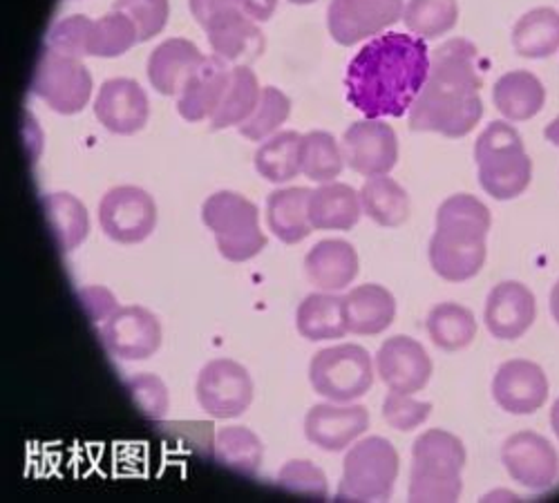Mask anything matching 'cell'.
Instances as JSON below:
<instances>
[{
	"instance_id": "obj_1",
	"label": "cell",
	"mask_w": 559,
	"mask_h": 503,
	"mask_svg": "<svg viewBox=\"0 0 559 503\" xmlns=\"http://www.w3.org/2000/svg\"><path fill=\"white\" fill-rule=\"evenodd\" d=\"M430 76L426 40L390 32L371 38L347 68V99L367 119L403 117Z\"/></svg>"
},
{
	"instance_id": "obj_2",
	"label": "cell",
	"mask_w": 559,
	"mask_h": 503,
	"mask_svg": "<svg viewBox=\"0 0 559 503\" xmlns=\"http://www.w3.org/2000/svg\"><path fill=\"white\" fill-rule=\"evenodd\" d=\"M492 226L488 206L475 195H450L437 211L430 240V264L448 283L473 280L486 262V238Z\"/></svg>"
},
{
	"instance_id": "obj_3",
	"label": "cell",
	"mask_w": 559,
	"mask_h": 503,
	"mask_svg": "<svg viewBox=\"0 0 559 503\" xmlns=\"http://www.w3.org/2000/svg\"><path fill=\"white\" fill-rule=\"evenodd\" d=\"M475 159L481 189L499 202L515 200L531 187L533 161L520 132L508 121H492L479 134Z\"/></svg>"
},
{
	"instance_id": "obj_4",
	"label": "cell",
	"mask_w": 559,
	"mask_h": 503,
	"mask_svg": "<svg viewBox=\"0 0 559 503\" xmlns=\"http://www.w3.org/2000/svg\"><path fill=\"white\" fill-rule=\"evenodd\" d=\"M465 445L448 430H428L412 445L409 501H456L463 490Z\"/></svg>"
},
{
	"instance_id": "obj_5",
	"label": "cell",
	"mask_w": 559,
	"mask_h": 503,
	"mask_svg": "<svg viewBox=\"0 0 559 503\" xmlns=\"http://www.w3.org/2000/svg\"><path fill=\"white\" fill-rule=\"evenodd\" d=\"M484 104L477 87L428 76L421 95L409 108L414 132H439L450 140L471 134L481 121Z\"/></svg>"
},
{
	"instance_id": "obj_6",
	"label": "cell",
	"mask_w": 559,
	"mask_h": 503,
	"mask_svg": "<svg viewBox=\"0 0 559 503\" xmlns=\"http://www.w3.org/2000/svg\"><path fill=\"white\" fill-rule=\"evenodd\" d=\"M202 221L215 238L217 251L228 262H247L266 249L260 211L245 195L219 191L202 206Z\"/></svg>"
},
{
	"instance_id": "obj_7",
	"label": "cell",
	"mask_w": 559,
	"mask_h": 503,
	"mask_svg": "<svg viewBox=\"0 0 559 503\" xmlns=\"http://www.w3.org/2000/svg\"><path fill=\"white\" fill-rule=\"evenodd\" d=\"M401 470L396 447L383 436L356 441L343 462L338 501H385L392 496Z\"/></svg>"
},
{
	"instance_id": "obj_8",
	"label": "cell",
	"mask_w": 559,
	"mask_h": 503,
	"mask_svg": "<svg viewBox=\"0 0 559 503\" xmlns=\"http://www.w3.org/2000/svg\"><path fill=\"white\" fill-rule=\"evenodd\" d=\"M313 392L334 403L362 398L374 383V362L365 347L345 343L320 349L309 362Z\"/></svg>"
},
{
	"instance_id": "obj_9",
	"label": "cell",
	"mask_w": 559,
	"mask_h": 503,
	"mask_svg": "<svg viewBox=\"0 0 559 503\" xmlns=\"http://www.w3.org/2000/svg\"><path fill=\"white\" fill-rule=\"evenodd\" d=\"M32 93L59 115H76L92 97V74L81 59L45 45L34 70Z\"/></svg>"
},
{
	"instance_id": "obj_10",
	"label": "cell",
	"mask_w": 559,
	"mask_h": 503,
	"mask_svg": "<svg viewBox=\"0 0 559 503\" xmlns=\"http://www.w3.org/2000/svg\"><path fill=\"white\" fill-rule=\"evenodd\" d=\"M195 394L200 407L213 419H236L253 403V381L238 360L215 358L202 368Z\"/></svg>"
},
{
	"instance_id": "obj_11",
	"label": "cell",
	"mask_w": 559,
	"mask_h": 503,
	"mask_svg": "<svg viewBox=\"0 0 559 503\" xmlns=\"http://www.w3.org/2000/svg\"><path fill=\"white\" fill-rule=\"evenodd\" d=\"M102 231L117 244H139L153 236L157 204L139 187L110 189L99 204Z\"/></svg>"
},
{
	"instance_id": "obj_12",
	"label": "cell",
	"mask_w": 559,
	"mask_h": 503,
	"mask_svg": "<svg viewBox=\"0 0 559 503\" xmlns=\"http://www.w3.org/2000/svg\"><path fill=\"white\" fill-rule=\"evenodd\" d=\"M403 0H332L328 29L338 45H356L377 38L403 19Z\"/></svg>"
},
{
	"instance_id": "obj_13",
	"label": "cell",
	"mask_w": 559,
	"mask_h": 503,
	"mask_svg": "<svg viewBox=\"0 0 559 503\" xmlns=\"http://www.w3.org/2000/svg\"><path fill=\"white\" fill-rule=\"evenodd\" d=\"M104 347L121 360H148L162 345V325L139 304L119 307L99 330Z\"/></svg>"
},
{
	"instance_id": "obj_14",
	"label": "cell",
	"mask_w": 559,
	"mask_h": 503,
	"mask_svg": "<svg viewBox=\"0 0 559 503\" xmlns=\"http://www.w3.org/2000/svg\"><path fill=\"white\" fill-rule=\"evenodd\" d=\"M345 164L362 175H388L399 161V140L390 123L381 119H360L343 134Z\"/></svg>"
},
{
	"instance_id": "obj_15",
	"label": "cell",
	"mask_w": 559,
	"mask_h": 503,
	"mask_svg": "<svg viewBox=\"0 0 559 503\" xmlns=\"http://www.w3.org/2000/svg\"><path fill=\"white\" fill-rule=\"evenodd\" d=\"M501 464L512 481L528 490H546L559 477V454L537 432H518L503 441Z\"/></svg>"
},
{
	"instance_id": "obj_16",
	"label": "cell",
	"mask_w": 559,
	"mask_h": 503,
	"mask_svg": "<svg viewBox=\"0 0 559 503\" xmlns=\"http://www.w3.org/2000/svg\"><path fill=\"white\" fill-rule=\"evenodd\" d=\"M369 428V411L352 403H320L305 417V436L324 452H343Z\"/></svg>"
},
{
	"instance_id": "obj_17",
	"label": "cell",
	"mask_w": 559,
	"mask_h": 503,
	"mask_svg": "<svg viewBox=\"0 0 559 503\" xmlns=\"http://www.w3.org/2000/svg\"><path fill=\"white\" fill-rule=\"evenodd\" d=\"M377 374L392 392L416 394L432 376V358L418 340L409 336H392L379 347Z\"/></svg>"
},
{
	"instance_id": "obj_18",
	"label": "cell",
	"mask_w": 559,
	"mask_h": 503,
	"mask_svg": "<svg viewBox=\"0 0 559 503\" xmlns=\"http://www.w3.org/2000/svg\"><path fill=\"white\" fill-rule=\"evenodd\" d=\"M492 398L508 415H533L548 398V379L537 362L508 360L495 374Z\"/></svg>"
},
{
	"instance_id": "obj_19",
	"label": "cell",
	"mask_w": 559,
	"mask_h": 503,
	"mask_svg": "<svg viewBox=\"0 0 559 503\" xmlns=\"http://www.w3.org/2000/svg\"><path fill=\"white\" fill-rule=\"evenodd\" d=\"M95 117L112 134L139 132L151 117L146 89L132 79H108L95 99Z\"/></svg>"
},
{
	"instance_id": "obj_20",
	"label": "cell",
	"mask_w": 559,
	"mask_h": 503,
	"mask_svg": "<svg viewBox=\"0 0 559 503\" xmlns=\"http://www.w3.org/2000/svg\"><path fill=\"white\" fill-rule=\"evenodd\" d=\"M537 302L533 291L522 283H501L486 300V330L497 340H518L535 323Z\"/></svg>"
},
{
	"instance_id": "obj_21",
	"label": "cell",
	"mask_w": 559,
	"mask_h": 503,
	"mask_svg": "<svg viewBox=\"0 0 559 503\" xmlns=\"http://www.w3.org/2000/svg\"><path fill=\"white\" fill-rule=\"evenodd\" d=\"M204 32L217 57L228 63H251L264 52V34L240 5L217 14L206 23Z\"/></svg>"
},
{
	"instance_id": "obj_22",
	"label": "cell",
	"mask_w": 559,
	"mask_h": 503,
	"mask_svg": "<svg viewBox=\"0 0 559 503\" xmlns=\"http://www.w3.org/2000/svg\"><path fill=\"white\" fill-rule=\"evenodd\" d=\"M230 70L233 68H228V61H224L222 57H204L177 97V110L181 119L191 123H200L206 119L211 121L226 95Z\"/></svg>"
},
{
	"instance_id": "obj_23",
	"label": "cell",
	"mask_w": 559,
	"mask_h": 503,
	"mask_svg": "<svg viewBox=\"0 0 559 503\" xmlns=\"http://www.w3.org/2000/svg\"><path fill=\"white\" fill-rule=\"evenodd\" d=\"M204 55L195 43L186 38H168L159 43L148 57L146 74L151 85L164 97H179Z\"/></svg>"
},
{
	"instance_id": "obj_24",
	"label": "cell",
	"mask_w": 559,
	"mask_h": 503,
	"mask_svg": "<svg viewBox=\"0 0 559 503\" xmlns=\"http://www.w3.org/2000/svg\"><path fill=\"white\" fill-rule=\"evenodd\" d=\"M305 273L320 291H343L358 276V253L345 240H322L307 253Z\"/></svg>"
},
{
	"instance_id": "obj_25",
	"label": "cell",
	"mask_w": 559,
	"mask_h": 503,
	"mask_svg": "<svg viewBox=\"0 0 559 503\" xmlns=\"http://www.w3.org/2000/svg\"><path fill=\"white\" fill-rule=\"evenodd\" d=\"M362 215L360 191L356 193L349 184L328 181L311 191L309 197V221L313 231H349Z\"/></svg>"
},
{
	"instance_id": "obj_26",
	"label": "cell",
	"mask_w": 559,
	"mask_h": 503,
	"mask_svg": "<svg viewBox=\"0 0 559 503\" xmlns=\"http://www.w3.org/2000/svg\"><path fill=\"white\" fill-rule=\"evenodd\" d=\"M345 315L352 334L379 336L394 323L396 300L381 285H360L345 296Z\"/></svg>"
},
{
	"instance_id": "obj_27",
	"label": "cell",
	"mask_w": 559,
	"mask_h": 503,
	"mask_svg": "<svg viewBox=\"0 0 559 503\" xmlns=\"http://www.w3.org/2000/svg\"><path fill=\"white\" fill-rule=\"evenodd\" d=\"M311 191L302 187L277 189L266 200V224L271 233L285 244H298L313 231L309 221Z\"/></svg>"
},
{
	"instance_id": "obj_28",
	"label": "cell",
	"mask_w": 559,
	"mask_h": 503,
	"mask_svg": "<svg viewBox=\"0 0 559 503\" xmlns=\"http://www.w3.org/2000/svg\"><path fill=\"white\" fill-rule=\"evenodd\" d=\"M296 327L298 334L311 343L343 338L349 332L345 315V296H336L332 291L307 296L298 307Z\"/></svg>"
},
{
	"instance_id": "obj_29",
	"label": "cell",
	"mask_w": 559,
	"mask_h": 503,
	"mask_svg": "<svg viewBox=\"0 0 559 503\" xmlns=\"http://www.w3.org/2000/svg\"><path fill=\"white\" fill-rule=\"evenodd\" d=\"M492 101L508 121H528L542 112L546 89L533 72L515 70L495 83Z\"/></svg>"
},
{
	"instance_id": "obj_30",
	"label": "cell",
	"mask_w": 559,
	"mask_h": 503,
	"mask_svg": "<svg viewBox=\"0 0 559 503\" xmlns=\"http://www.w3.org/2000/svg\"><path fill=\"white\" fill-rule=\"evenodd\" d=\"M264 447L260 436L245 426H228L217 430L213 443V459L236 475L255 477L262 466Z\"/></svg>"
},
{
	"instance_id": "obj_31",
	"label": "cell",
	"mask_w": 559,
	"mask_h": 503,
	"mask_svg": "<svg viewBox=\"0 0 559 503\" xmlns=\"http://www.w3.org/2000/svg\"><path fill=\"white\" fill-rule=\"evenodd\" d=\"M43 208L61 253H70L85 242L90 233V215L79 197L72 193H52L43 197Z\"/></svg>"
},
{
	"instance_id": "obj_32",
	"label": "cell",
	"mask_w": 559,
	"mask_h": 503,
	"mask_svg": "<svg viewBox=\"0 0 559 503\" xmlns=\"http://www.w3.org/2000/svg\"><path fill=\"white\" fill-rule=\"evenodd\" d=\"M512 48L524 59H546L559 52V12L552 8L526 12L512 29Z\"/></svg>"
},
{
	"instance_id": "obj_33",
	"label": "cell",
	"mask_w": 559,
	"mask_h": 503,
	"mask_svg": "<svg viewBox=\"0 0 559 503\" xmlns=\"http://www.w3.org/2000/svg\"><path fill=\"white\" fill-rule=\"evenodd\" d=\"M360 202L362 213L385 228H396L409 217L407 191L388 175L369 177L360 189Z\"/></svg>"
},
{
	"instance_id": "obj_34",
	"label": "cell",
	"mask_w": 559,
	"mask_h": 503,
	"mask_svg": "<svg viewBox=\"0 0 559 503\" xmlns=\"http://www.w3.org/2000/svg\"><path fill=\"white\" fill-rule=\"evenodd\" d=\"M260 95H262V89H260L255 72L245 63L233 65L230 83L226 87V95H224L217 112L211 117V128L224 130V128H233V125H242L253 115V110L260 101Z\"/></svg>"
},
{
	"instance_id": "obj_35",
	"label": "cell",
	"mask_w": 559,
	"mask_h": 503,
	"mask_svg": "<svg viewBox=\"0 0 559 503\" xmlns=\"http://www.w3.org/2000/svg\"><path fill=\"white\" fill-rule=\"evenodd\" d=\"M430 76L481 89L479 50L468 38H450L432 52Z\"/></svg>"
},
{
	"instance_id": "obj_36",
	"label": "cell",
	"mask_w": 559,
	"mask_h": 503,
	"mask_svg": "<svg viewBox=\"0 0 559 503\" xmlns=\"http://www.w3.org/2000/svg\"><path fill=\"white\" fill-rule=\"evenodd\" d=\"M300 140L302 134L294 130L275 132L255 151L253 164L260 177L271 184H287L300 172Z\"/></svg>"
},
{
	"instance_id": "obj_37",
	"label": "cell",
	"mask_w": 559,
	"mask_h": 503,
	"mask_svg": "<svg viewBox=\"0 0 559 503\" xmlns=\"http://www.w3.org/2000/svg\"><path fill=\"white\" fill-rule=\"evenodd\" d=\"M428 334L443 351H459L468 347L477 336L475 313L456 302H441L428 313Z\"/></svg>"
},
{
	"instance_id": "obj_38",
	"label": "cell",
	"mask_w": 559,
	"mask_h": 503,
	"mask_svg": "<svg viewBox=\"0 0 559 503\" xmlns=\"http://www.w3.org/2000/svg\"><path fill=\"white\" fill-rule=\"evenodd\" d=\"M345 166L343 146L330 132L311 130L302 134L300 140V172L316 181V184H328L334 181Z\"/></svg>"
},
{
	"instance_id": "obj_39",
	"label": "cell",
	"mask_w": 559,
	"mask_h": 503,
	"mask_svg": "<svg viewBox=\"0 0 559 503\" xmlns=\"http://www.w3.org/2000/svg\"><path fill=\"white\" fill-rule=\"evenodd\" d=\"M459 21L456 0H409L403 10V23L407 29L424 38H439L448 34Z\"/></svg>"
},
{
	"instance_id": "obj_40",
	"label": "cell",
	"mask_w": 559,
	"mask_h": 503,
	"mask_svg": "<svg viewBox=\"0 0 559 503\" xmlns=\"http://www.w3.org/2000/svg\"><path fill=\"white\" fill-rule=\"evenodd\" d=\"M134 43H142L139 40V29L134 21L128 14L112 10L110 14L95 21V29H92L90 40V57L117 59L134 48Z\"/></svg>"
},
{
	"instance_id": "obj_41",
	"label": "cell",
	"mask_w": 559,
	"mask_h": 503,
	"mask_svg": "<svg viewBox=\"0 0 559 503\" xmlns=\"http://www.w3.org/2000/svg\"><path fill=\"white\" fill-rule=\"evenodd\" d=\"M289 115H292V99L283 93V89L266 85L262 87V95L253 115L242 125H238V130L251 142H264L277 132V128L289 119Z\"/></svg>"
},
{
	"instance_id": "obj_42",
	"label": "cell",
	"mask_w": 559,
	"mask_h": 503,
	"mask_svg": "<svg viewBox=\"0 0 559 503\" xmlns=\"http://www.w3.org/2000/svg\"><path fill=\"white\" fill-rule=\"evenodd\" d=\"M277 488L296 496L324 501L330 496V486L324 472L307 459H294L283 466L277 475Z\"/></svg>"
},
{
	"instance_id": "obj_43",
	"label": "cell",
	"mask_w": 559,
	"mask_h": 503,
	"mask_svg": "<svg viewBox=\"0 0 559 503\" xmlns=\"http://www.w3.org/2000/svg\"><path fill=\"white\" fill-rule=\"evenodd\" d=\"M92 29H95V21L83 14L61 19L59 23L52 25L48 34V48L76 59L90 57Z\"/></svg>"
},
{
	"instance_id": "obj_44",
	"label": "cell",
	"mask_w": 559,
	"mask_h": 503,
	"mask_svg": "<svg viewBox=\"0 0 559 503\" xmlns=\"http://www.w3.org/2000/svg\"><path fill=\"white\" fill-rule=\"evenodd\" d=\"M126 392H128L130 400L134 403V407L139 409V415L151 419V421L162 419L168 411V405H170L168 390H166L164 381L155 374H136V376L128 379Z\"/></svg>"
},
{
	"instance_id": "obj_45",
	"label": "cell",
	"mask_w": 559,
	"mask_h": 503,
	"mask_svg": "<svg viewBox=\"0 0 559 503\" xmlns=\"http://www.w3.org/2000/svg\"><path fill=\"white\" fill-rule=\"evenodd\" d=\"M112 10H119L134 21L142 43L162 34L170 14L168 0H115Z\"/></svg>"
},
{
	"instance_id": "obj_46",
	"label": "cell",
	"mask_w": 559,
	"mask_h": 503,
	"mask_svg": "<svg viewBox=\"0 0 559 503\" xmlns=\"http://www.w3.org/2000/svg\"><path fill=\"white\" fill-rule=\"evenodd\" d=\"M432 415V403L416 400L414 394L392 392L383 403V419L390 428L399 432H412L418 426H424Z\"/></svg>"
},
{
	"instance_id": "obj_47",
	"label": "cell",
	"mask_w": 559,
	"mask_h": 503,
	"mask_svg": "<svg viewBox=\"0 0 559 503\" xmlns=\"http://www.w3.org/2000/svg\"><path fill=\"white\" fill-rule=\"evenodd\" d=\"M79 298H81V307L85 309L87 318L92 320V323H99V325H104L106 320L119 309L115 294L106 287H85V289H81Z\"/></svg>"
},
{
	"instance_id": "obj_48",
	"label": "cell",
	"mask_w": 559,
	"mask_h": 503,
	"mask_svg": "<svg viewBox=\"0 0 559 503\" xmlns=\"http://www.w3.org/2000/svg\"><path fill=\"white\" fill-rule=\"evenodd\" d=\"M240 5L238 0H189L191 14L195 16V21L202 25V29L206 27L209 21H213L217 14Z\"/></svg>"
},
{
	"instance_id": "obj_49",
	"label": "cell",
	"mask_w": 559,
	"mask_h": 503,
	"mask_svg": "<svg viewBox=\"0 0 559 503\" xmlns=\"http://www.w3.org/2000/svg\"><path fill=\"white\" fill-rule=\"evenodd\" d=\"M238 3L245 10V14H249L258 23L269 21L277 8V0H238Z\"/></svg>"
},
{
	"instance_id": "obj_50",
	"label": "cell",
	"mask_w": 559,
	"mask_h": 503,
	"mask_svg": "<svg viewBox=\"0 0 559 503\" xmlns=\"http://www.w3.org/2000/svg\"><path fill=\"white\" fill-rule=\"evenodd\" d=\"M544 136H546V140H548L552 146L559 148V117H555V119L546 125Z\"/></svg>"
},
{
	"instance_id": "obj_51",
	"label": "cell",
	"mask_w": 559,
	"mask_h": 503,
	"mask_svg": "<svg viewBox=\"0 0 559 503\" xmlns=\"http://www.w3.org/2000/svg\"><path fill=\"white\" fill-rule=\"evenodd\" d=\"M550 313L555 318V323L559 325V280H557V285L550 291Z\"/></svg>"
},
{
	"instance_id": "obj_52",
	"label": "cell",
	"mask_w": 559,
	"mask_h": 503,
	"mask_svg": "<svg viewBox=\"0 0 559 503\" xmlns=\"http://www.w3.org/2000/svg\"><path fill=\"white\" fill-rule=\"evenodd\" d=\"M550 426H552V432H555L557 439H559V398L555 400V405H552V409H550Z\"/></svg>"
},
{
	"instance_id": "obj_53",
	"label": "cell",
	"mask_w": 559,
	"mask_h": 503,
	"mask_svg": "<svg viewBox=\"0 0 559 503\" xmlns=\"http://www.w3.org/2000/svg\"><path fill=\"white\" fill-rule=\"evenodd\" d=\"M289 3H294V5H309V3H313V0H289Z\"/></svg>"
}]
</instances>
